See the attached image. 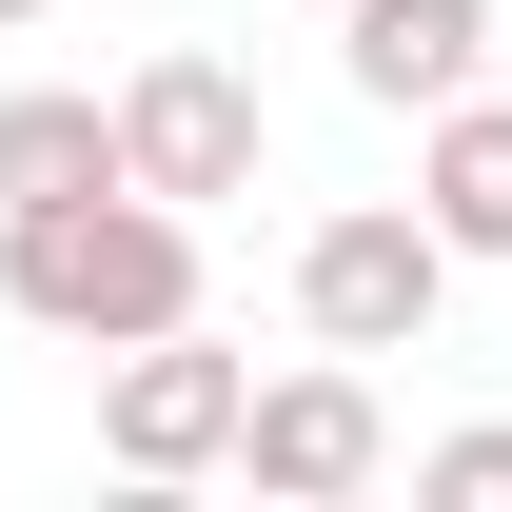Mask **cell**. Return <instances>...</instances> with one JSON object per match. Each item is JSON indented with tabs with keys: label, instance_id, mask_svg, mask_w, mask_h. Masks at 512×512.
Segmentation results:
<instances>
[{
	"label": "cell",
	"instance_id": "2",
	"mask_svg": "<svg viewBox=\"0 0 512 512\" xmlns=\"http://www.w3.org/2000/svg\"><path fill=\"white\" fill-rule=\"evenodd\" d=\"M434 316H453V237L414 197H355V217L296 237V335H316V355H414Z\"/></svg>",
	"mask_w": 512,
	"mask_h": 512
},
{
	"label": "cell",
	"instance_id": "3",
	"mask_svg": "<svg viewBox=\"0 0 512 512\" xmlns=\"http://www.w3.org/2000/svg\"><path fill=\"white\" fill-rule=\"evenodd\" d=\"M256 158H276V119H256V79L217 60V40H158V60L119 79V178L138 197L217 217V197H256Z\"/></svg>",
	"mask_w": 512,
	"mask_h": 512
},
{
	"label": "cell",
	"instance_id": "1",
	"mask_svg": "<svg viewBox=\"0 0 512 512\" xmlns=\"http://www.w3.org/2000/svg\"><path fill=\"white\" fill-rule=\"evenodd\" d=\"M0 316L79 335V355H119V335H178L197 316V217L138 178H79V197H0Z\"/></svg>",
	"mask_w": 512,
	"mask_h": 512
},
{
	"label": "cell",
	"instance_id": "9",
	"mask_svg": "<svg viewBox=\"0 0 512 512\" xmlns=\"http://www.w3.org/2000/svg\"><path fill=\"white\" fill-rule=\"evenodd\" d=\"M414 493H434V512H512V414L434 434V453H414Z\"/></svg>",
	"mask_w": 512,
	"mask_h": 512
},
{
	"label": "cell",
	"instance_id": "6",
	"mask_svg": "<svg viewBox=\"0 0 512 512\" xmlns=\"http://www.w3.org/2000/svg\"><path fill=\"white\" fill-rule=\"evenodd\" d=\"M335 79L375 119H434L453 79H493V0H335Z\"/></svg>",
	"mask_w": 512,
	"mask_h": 512
},
{
	"label": "cell",
	"instance_id": "8",
	"mask_svg": "<svg viewBox=\"0 0 512 512\" xmlns=\"http://www.w3.org/2000/svg\"><path fill=\"white\" fill-rule=\"evenodd\" d=\"M79 178H119V99L20 79V99H0V197H79Z\"/></svg>",
	"mask_w": 512,
	"mask_h": 512
},
{
	"label": "cell",
	"instance_id": "10",
	"mask_svg": "<svg viewBox=\"0 0 512 512\" xmlns=\"http://www.w3.org/2000/svg\"><path fill=\"white\" fill-rule=\"evenodd\" d=\"M20 20H40V0H0V40H20Z\"/></svg>",
	"mask_w": 512,
	"mask_h": 512
},
{
	"label": "cell",
	"instance_id": "7",
	"mask_svg": "<svg viewBox=\"0 0 512 512\" xmlns=\"http://www.w3.org/2000/svg\"><path fill=\"white\" fill-rule=\"evenodd\" d=\"M414 217L453 237V276L512 256V79H453L434 119H414Z\"/></svg>",
	"mask_w": 512,
	"mask_h": 512
},
{
	"label": "cell",
	"instance_id": "11",
	"mask_svg": "<svg viewBox=\"0 0 512 512\" xmlns=\"http://www.w3.org/2000/svg\"><path fill=\"white\" fill-rule=\"evenodd\" d=\"M493 60H512V20H493Z\"/></svg>",
	"mask_w": 512,
	"mask_h": 512
},
{
	"label": "cell",
	"instance_id": "5",
	"mask_svg": "<svg viewBox=\"0 0 512 512\" xmlns=\"http://www.w3.org/2000/svg\"><path fill=\"white\" fill-rule=\"evenodd\" d=\"M217 473L335 512V493H375V473H394V414H375V375H355V355H316V375H256V394H237V453H217Z\"/></svg>",
	"mask_w": 512,
	"mask_h": 512
},
{
	"label": "cell",
	"instance_id": "4",
	"mask_svg": "<svg viewBox=\"0 0 512 512\" xmlns=\"http://www.w3.org/2000/svg\"><path fill=\"white\" fill-rule=\"evenodd\" d=\"M237 394H256V355H217V335H119L99 355V453H119L138 493H178V473H217L237 453Z\"/></svg>",
	"mask_w": 512,
	"mask_h": 512
}]
</instances>
